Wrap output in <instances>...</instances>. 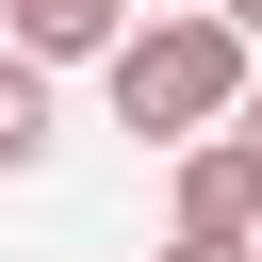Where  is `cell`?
Listing matches in <instances>:
<instances>
[{
  "instance_id": "52a82bcc",
  "label": "cell",
  "mask_w": 262,
  "mask_h": 262,
  "mask_svg": "<svg viewBox=\"0 0 262 262\" xmlns=\"http://www.w3.org/2000/svg\"><path fill=\"white\" fill-rule=\"evenodd\" d=\"M229 147H246V164H262V98H246V115H229Z\"/></svg>"
},
{
  "instance_id": "3957f363",
  "label": "cell",
  "mask_w": 262,
  "mask_h": 262,
  "mask_svg": "<svg viewBox=\"0 0 262 262\" xmlns=\"http://www.w3.org/2000/svg\"><path fill=\"white\" fill-rule=\"evenodd\" d=\"M0 49H33V66H115V49H131V0H0Z\"/></svg>"
},
{
  "instance_id": "6da1fadb",
  "label": "cell",
  "mask_w": 262,
  "mask_h": 262,
  "mask_svg": "<svg viewBox=\"0 0 262 262\" xmlns=\"http://www.w3.org/2000/svg\"><path fill=\"white\" fill-rule=\"evenodd\" d=\"M98 82H115V131H147V147H213V131H229V115L262 98V82H246V33H229V16H147V33H131V49L98 66Z\"/></svg>"
},
{
  "instance_id": "277c9868",
  "label": "cell",
  "mask_w": 262,
  "mask_h": 262,
  "mask_svg": "<svg viewBox=\"0 0 262 262\" xmlns=\"http://www.w3.org/2000/svg\"><path fill=\"white\" fill-rule=\"evenodd\" d=\"M33 164H49V66L0 49V180H33Z\"/></svg>"
},
{
  "instance_id": "8992f818",
  "label": "cell",
  "mask_w": 262,
  "mask_h": 262,
  "mask_svg": "<svg viewBox=\"0 0 262 262\" xmlns=\"http://www.w3.org/2000/svg\"><path fill=\"white\" fill-rule=\"evenodd\" d=\"M213 16H229V33H246V49H262V0H213Z\"/></svg>"
},
{
  "instance_id": "5b68a950",
  "label": "cell",
  "mask_w": 262,
  "mask_h": 262,
  "mask_svg": "<svg viewBox=\"0 0 262 262\" xmlns=\"http://www.w3.org/2000/svg\"><path fill=\"white\" fill-rule=\"evenodd\" d=\"M164 262H262V246H164Z\"/></svg>"
},
{
  "instance_id": "7a4b0ae2",
  "label": "cell",
  "mask_w": 262,
  "mask_h": 262,
  "mask_svg": "<svg viewBox=\"0 0 262 262\" xmlns=\"http://www.w3.org/2000/svg\"><path fill=\"white\" fill-rule=\"evenodd\" d=\"M164 246H262V164L213 131V147H180V229Z\"/></svg>"
}]
</instances>
